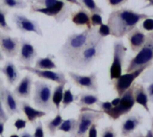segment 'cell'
Instances as JSON below:
<instances>
[{
  "label": "cell",
  "instance_id": "cell-2",
  "mask_svg": "<svg viewBox=\"0 0 153 137\" xmlns=\"http://www.w3.org/2000/svg\"><path fill=\"white\" fill-rule=\"evenodd\" d=\"M104 45L105 38L100 35L97 27H92L91 29L90 35L85 46L83 47L77 58L72 64L70 68L79 71L89 69L102 55Z\"/></svg>",
  "mask_w": 153,
  "mask_h": 137
},
{
  "label": "cell",
  "instance_id": "cell-13",
  "mask_svg": "<svg viewBox=\"0 0 153 137\" xmlns=\"http://www.w3.org/2000/svg\"><path fill=\"white\" fill-rule=\"evenodd\" d=\"M20 69L22 71H27L32 74H35L36 76H38L41 79L56 83L57 84H60V83L67 84L68 83V80L66 79L65 74L61 71L54 72L52 70H43V69H39L36 67H31L29 66H20Z\"/></svg>",
  "mask_w": 153,
  "mask_h": 137
},
{
  "label": "cell",
  "instance_id": "cell-45",
  "mask_svg": "<svg viewBox=\"0 0 153 137\" xmlns=\"http://www.w3.org/2000/svg\"><path fill=\"white\" fill-rule=\"evenodd\" d=\"M148 96H149V101L153 104V83H150L149 86L146 88Z\"/></svg>",
  "mask_w": 153,
  "mask_h": 137
},
{
  "label": "cell",
  "instance_id": "cell-5",
  "mask_svg": "<svg viewBox=\"0 0 153 137\" xmlns=\"http://www.w3.org/2000/svg\"><path fill=\"white\" fill-rule=\"evenodd\" d=\"M33 104L36 108L47 113L56 111L52 101V86L49 83L39 80L34 83Z\"/></svg>",
  "mask_w": 153,
  "mask_h": 137
},
{
  "label": "cell",
  "instance_id": "cell-29",
  "mask_svg": "<svg viewBox=\"0 0 153 137\" xmlns=\"http://www.w3.org/2000/svg\"><path fill=\"white\" fill-rule=\"evenodd\" d=\"M79 100V95H74L72 92L71 88L65 90L64 92V96H63V100H62V108L63 109H65L66 108H68L72 103H74V101Z\"/></svg>",
  "mask_w": 153,
  "mask_h": 137
},
{
  "label": "cell",
  "instance_id": "cell-20",
  "mask_svg": "<svg viewBox=\"0 0 153 137\" xmlns=\"http://www.w3.org/2000/svg\"><path fill=\"white\" fill-rule=\"evenodd\" d=\"M0 73L4 75L9 86L14 85L17 82H19L21 77L18 68L12 61H6L3 66H0Z\"/></svg>",
  "mask_w": 153,
  "mask_h": 137
},
{
  "label": "cell",
  "instance_id": "cell-53",
  "mask_svg": "<svg viewBox=\"0 0 153 137\" xmlns=\"http://www.w3.org/2000/svg\"><path fill=\"white\" fill-rule=\"evenodd\" d=\"M4 55H3L2 50L0 49V61H4Z\"/></svg>",
  "mask_w": 153,
  "mask_h": 137
},
{
  "label": "cell",
  "instance_id": "cell-44",
  "mask_svg": "<svg viewBox=\"0 0 153 137\" xmlns=\"http://www.w3.org/2000/svg\"><path fill=\"white\" fill-rule=\"evenodd\" d=\"M98 123H94L89 129L87 137H98Z\"/></svg>",
  "mask_w": 153,
  "mask_h": 137
},
{
  "label": "cell",
  "instance_id": "cell-54",
  "mask_svg": "<svg viewBox=\"0 0 153 137\" xmlns=\"http://www.w3.org/2000/svg\"><path fill=\"white\" fill-rule=\"evenodd\" d=\"M150 119H151V126H152V128H151V129L152 130L153 132V117H151Z\"/></svg>",
  "mask_w": 153,
  "mask_h": 137
},
{
  "label": "cell",
  "instance_id": "cell-14",
  "mask_svg": "<svg viewBox=\"0 0 153 137\" xmlns=\"http://www.w3.org/2000/svg\"><path fill=\"white\" fill-rule=\"evenodd\" d=\"M1 100L4 109L9 117L21 113V101H19L13 92L4 86H3L1 91Z\"/></svg>",
  "mask_w": 153,
  "mask_h": 137
},
{
  "label": "cell",
  "instance_id": "cell-21",
  "mask_svg": "<svg viewBox=\"0 0 153 137\" xmlns=\"http://www.w3.org/2000/svg\"><path fill=\"white\" fill-rule=\"evenodd\" d=\"M32 77L30 74H26L21 79L18 85L14 88L13 93L20 99H30L31 94V85H32Z\"/></svg>",
  "mask_w": 153,
  "mask_h": 137
},
{
  "label": "cell",
  "instance_id": "cell-39",
  "mask_svg": "<svg viewBox=\"0 0 153 137\" xmlns=\"http://www.w3.org/2000/svg\"><path fill=\"white\" fill-rule=\"evenodd\" d=\"M98 31H99L100 35L103 38H106V37L111 35V30H110L109 26L108 25V23L107 24L102 23L101 25H100L98 28Z\"/></svg>",
  "mask_w": 153,
  "mask_h": 137
},
{
  "label": "cell",
  "instance_id": "cell-51",
  "mask_svg": "<svg viewBox=\"0 0 153 137\" xmlns=\"http://www.w3.org/2000/svg\"><path fill=\"white\" fill-rule=\"evenodd\" d=\"M144 137H153V132L152 129H149L146 133V135L144 136Z\"/></svg>",
  "mask_w": 153,
  "mask_h": 137
},
{
  "label": "cell",
  "instance_id": "cell-48",
  "mask_svg": "<svg viewBox=\"0 0 153 137\" xmlns=\"http://www.w3.org/2000/svg\"><path fill=\"white\" fill-rule=\"evenodd\" d=\"M120 99H121V97L117 96V98H115L114 100H112V101H111V104H112V106H113V107L117 106V105H118V103L120 102Z\"/></svg>",
  "mask_w": 153,
  "mask_h": 137
},
{
  "label": "cell",
  "instance_id": "cell-16",
  "mask_svg": "<svg viewBox=\"0 0 153 137\" xmlns=\"http://www.w3.org/2000/svg\"><path fill=\"white\" fill-rule=\"evenodd\" d=\"M20 42L21 45L18 54V62L22 66H31L35 59L38 57V51L30 40H27L24 38H21Z\"/></svg>",
  "mask_w": 153,
  "mask_h": 137
},
{
  "label": "cell",
  "instance_id": "cell-47",
  "mask_svg": "<svg viewBox=\"0 0 153 137\" xmlns=\"http://www.w3.org/2000/svg\"><path fill=\"white\" fill-rule=\"evenodd\" d=\"M122 137H144V135L141 132V131H138V132H134L133 133L132 135L128 136H122Z\"/></svg>",
  "mask_w": 153,
  "mask_h": 137
},
{
  "label": "cell",
  "instance_id": "cell-35",
  "mask_svg": "<svg viewBox=\"0 0 153 137\" xmlns=\"http://www.w3.org/2000/svg\"><path fill=\"white\" fill-rule=\"evenodd\" d=\"M91 22L92 27H99L100 25H101L103 23L102 14L98 13H91Z\"/></svg>",
  "mask_w": 153,
  "mask_h": 137
},
{
  "label": "cell",
  "instance_id": "cell-59",
  "mask_svg": "<svg viewBox=\"0 0 153 137\" xmlns=\"http://www.w3.org/2000/svg\"><path fill=\"white\" fill-rule=\"evenodd\" d=\"M1 137H4V136H1Z\"/></svg>",
  "mask_w": 153,
  "mask_h": 137
},
{
  "label": "cell",
  "instance_id": "cell-7",
  "mask_svg": "<svg viewBox=\"0 0 153 137\" xmlns=\"http://www.w3.org/2000/svg\"><path fill=\"white\" fill-rule=\"evenodd\" d=\"M153 63V31L147 33V38L143 48L136 53V55L128 60L126 68V73L135 71L142 66Z\"/></svg>",
  "mask_w": 153,
  "mask_h": 137
},
{
  "label": "cell",
  "instance_id": "cell-25",
  "mask_svg": "<svg viewBox=\"0 0 153 137\" xmlns=\"http://www.w3.org/2000/svg\"><path fill=\"white\" fill-rule=\"evenodd\" d=\"M54 55L48 54L45 57H38L35 63V67L43 70H53L57 68V65L54 62Z\"/></svg>",
  "mask_w": 153,
  "mask_h": 137
},
{
  "label": "cell",
  "instance_id": "cell-57",
  "mask_svg": "<svg viewBox=\"0 0 153 137\" xmlns=\"http://www.w3.org/2000/svg\"><path fill=\"white\" fill-rule=\"evenodd\" d=\"M144 1H147V2H152V0H144Z\"/></svg>",
  "mask_w": 153,
  "mask_h": 137
},
{
  "label": "cell",
  "instance_id": "cell-6",
  "mask_svg": "<svg viewBox=\"0 0 153 137\" xmlns=\"http://www.w3.org/2000/svg\"><path fill=\"white\" fill-rule=\"evenodd\" d=\"M105 114L101 110H95L91 108H80L77 118V129L71 134V137H87L89 129L94 123H98L104 118Z\"/></svg>",
  "mask_w": 153,
  "mask_h": 137
},
{
  "label": "cell",
  "instance_id": "cell-18",
  "mask_svg": "<svg viewBox=\"0 0 153 137\" xmlns=\"http://www.w3.org/2000/svg\"><path fill=\"white\" fill-rule=\"evenodd\" d=\"M126 36L131 50L134 53H137L143 48L147 38V34L138 27H135L134 30H132Z\"/></svg>",
  "mask_w": 153,
  "mask_h": 137
},
{
  "label": "cell",
  "instance_id": "cell-11",
  "mask_svg": "<svg viewBox=\"0 0 153 137\" xmlns=\"http://www.w3.org/2000/svg\"><path fill=\"white\" fill-rule=\"evenodd\" d=\"M68 75L72 82L79 88L88 90L93 92H98L99 91V83H98V76L97 72H93L90 74L83 75L78 73L69 71Z\"/></svg>",
  "mask_w": 153,
  "mask_h": 137
},
{
  "label": "cell",
  "instance_id": "cell-58",
  "mask_svg": "<svg viewBox=\"0 0 153 137\" xmlns=\"http://www.w3.org/2000/svg\"><path fill=\"white\" fill-rule=\"evenodd\" d=\"M152 17H153V15H152Z\"/></svg>",
  "mask_w": 153,
  "mask_h": 137
},
{
  "label": "cell",
  "instance_id": "cell-28",
  "mask_svg": "<svg viewBox=\"0 0 153 137\" xmlns=\"http://www.w3.org/2000/svg\"><path fill=\"white\" fill-rule=\"evenodd\" d=\"M77 129V119L75 118H68L62 122L60 127H58V131L66 134H73Z\"/></svg>",
  "mask_w": 153,
  "mask_h": 137
},
{
  "label": "cell",
  "instance_id": "cell-8",
  "mask_svg": "<svg viewBox=\"0 0 153 137\" xmlns=\"http://www.w3.org/2000/svg\"><path fill=\"white\" fill-rule=\"evenodd\" d=\"M134 86L135 83L121 96L120 102L117 106L113 107L110 110L104 112V114L108 116L110 120L117 121L122 117L128 115L132 111L134 105L136 104L134 99Z\"/></svg>",
  "mask_w": 153,
  "mask_h": 137
},
{
  "label": "cell",
  "instance_id": "cell-26",
  "mask_svg": "<svg viewBox=\"0 0 153 137\" xmlns=\"http://www.w3.org/2000/svg\"><path fill=\"white\" fill-rule=\"evenodd\" d=\"M63 121H64V119H63L62 114H61V112L59 110V111L56 112V117L54 118L45 121V127H46L48 133L51 136H54Z\"/></svg>",
  "mask_w": 153,
  "mask_h": 137
},
{
  "label": "cell",
  "instance_id": "cell-40",
  "mask_svg": "<svg viewBox=\"0 0 153 137\" xmlns=\"http://www.w3.org/2000/svg\"><path fill=\"white\" fill-rule=\"evenodd\" d=\"M108 5H109L113 9H117L118 7L122 6L126 3L128 2V0H106Z\"/></svg>",
  "mask_w": 153,
  "mask_h": 137
},
{
  "label": "cell",
  "instance_id": "cell-55",
  "mask_svg": "<svg viewBox=\"0 0 153 137\" xmlns=\"http://www.w3.org/2000/svg\"><path fill=\"white\" fill-rule=\"evenodd\" d=\"M27 3H30V4H34L37 0H25Z\"/></svg>",
  "mask_w": 153,
  "mask_h": 137
},
{
  "label": "cell",
  "instance_id": "cell-42",
  "mask_svg": "<svg viewBox=\"0 0 153 137\" xmlns=\"http://www.w3.org/2000/svg\"><path fill=\"white\" fill-rule=\"evenodd\" d=\"M97 106L99 107L100 110L105 112V111H108V110H110L113 106L111 104V101H100Z\"/></svg>",
  "mask_w": 153,
  "mask_h": 137
},
{
  "label": "cell",
  "instance_id": "cell-41",
  "mask_svg": "<svg viewBox=\"0 0 153 137\" xmlns=\"http://www.w3.org/2000/svg\"><path fill=\"white\" fill-rule=\"evenodd\" d=\"M61 0H37L34 4L39 5V6H43V7H49L54 5L55 4L58 3Z\"/></svg>",
  "mask_w": 153,
  "mask_h": 137
},
{
  "label": "cell",
  "instance_id": "cell-9",
  "mask_svg": "<svg viewBox=\"0 0 153 137\" xmlns=\"http://www.w3.org/2000/svg\"><path fill=\"white\" fill-rule=\"evenodd\" d=\"M127 48L122 39H117L113 44V60L109 67V79L113 81L123 74Z\"/></svg>",
  "mask_w": 153,
  "mask_h": 137
},
{
  "label": "cell",
  "instance_id": "cell-4",
  "mask_svg": "<svg viewBox=\"0 0 153 137\" xmlns=\"http://www.w3.org/2000/svg\"><path fill=\"white\" fill-rule=\"evenodd\" d=\"M30 13H39L54 18L57 23H63L71 16V13H73V4L65 2V0H61L49 7H43L36 4H30Z\"/></svg>",
  "mask_w": 153,
  "mask_h": 137
},
{
  "label": "cell",
  "instance_id": "cell-17",
  "mask_svg": "<svg viewBox=\"0 0 153 137\" xmlns=\"http://www.w3.org/2000/svg\"><path fill=\"white\" fill-rule=\"evenodd\" d=\"M143 117L134 113L131 115H126L121 122V136H128L134 133L136 129L143 125Z\"/></svg>",
  "mask_w": 153,
  "mask_h": 137
},
{
  "label": "cell",
  "instance_id": "cell-46",
  "mask_svg": "<svg viewBox=\"0 0 153 137\" xmlns=\"http://www.w3.org/2000/svg\"><path fill=\"white\" fill-rule=\"evenodd\" d=\"M65 1L67 2V3H69V4H75V5L79 6L80 8H83L82 3L79 0H65Z\"/></svg>",
  "mask_w": 153,
  "mask_h": 137
},
{
  "label": "cell",
  "instance_id": "cell-43",
  "mask_svg": "<svg viewBox=\"0 0 153 137\" xmlns=\"http://www.w3.org/2000/svg\"><path fill=\"white\" fill-rule=\"evenodd\" d=\"M27 120L25 119H22V118H17L15 121H14V127L16 128V130H22V129H24L27 126Z\"/></svg>",
  "mask_w": 153,
  "mask_h": 137
},
{
  "label": "cell",
  "instance_id": "cell-27",
  "mask_svg": "<svg viewBox=\"0 0 153 137\" xmlns=\"http://www.w3.org/2000/svg\"><path fill=\"white\" fill-rule=\"evenodd\" d=\"M65 83H60L56 85L53 92H52V101L56 109V112L60 110V107L62 105V100L64 96V92H65Z\"/></svg>",
  "mask_w": 153,
  "mask_h": 137
},
{
  "label": "cell",
  "instance_id": "cell-30",
  "mask_svg": "<svg viewBox=\"0 0 153 137\" xmlns=\"http://www.w3.org/2000/svg\"><path fill=\"white\" fill-rule=\"evenodd\" d=\"M79 1L82 3L83 8L88 10L91 13H98L101 14L104 13L102 8L98 5L95 0H79Z\"/></svg>",
  "mask_w": 153,
  "mask_h": 137
},
{
  "label": "cell",
  "instance_id": "cell-32",
  "mask_svg": "<svg viewBox=\"0 0 153 137\" xmlns=\"http://www.w3.org/2000/svg\"><path fill=\"white\" fill-rule=\"evenodd\" d=\"M8 14V10L4 6L0 5V29L4 31H12V28L8 25L6 22V15Z\"/></svg>",
  "mask_w": 153,
  "mask_h": 137
},
{
  "label": "cell",
  "instance_id": "cell-31",
  "mask_svg": "<svg viewBox=\"0 0 153 137\" xmlns=\"http://www.w3.org/2000/svg\"><path fill=\"white\" fill-rule=\"evenodd\" d=\"M2 5L9 9H24L27 7L25 0H1Z\"/></svg>",
  "mask_w": 153,
  "mask_h": 137
},
{
  "label": "cell",
  "instance_id": "cell-38",
  "mask_svg": "<svg viewBox=\"0 0 153 137\" xmlns=\"http://www.w3.org/2000/svg\"><path fill=\"white\" fill-rule=\"evenodd\" d=\"M142 29L145 31H153V17L150 16L143 20L142 22Z\"/></svg>",
  "mask_w": 153,
  "mask_h": 137
},
{
  "label": "cell",
  "instance_id": "cell-56",
  "mask_svg": "<svg viewBox=\"0 0 153 137\" xmlns=\"http://www.w3.org/2000/svg\"><path fill=\"white\" fill-rule=\"evenodd\" d=\"M9 137H20L19 135H16V134H14V135H12V136H10Z\"/></svg>",
  "mask_w": 153,
  "mask_h": 137
},
{
  "label": "cell",
  "instance_id": "cell-23",
  "mask_svg": "<svg viewBox=\"0 0 153 137\" xmlns=\"http://www.w3.org/2000/svg\"><path fill=\"white\" fill-rule=\"evenodd\" d=\"M134 99L135 102L138 105H141L144 109L151 114L150 107H149V96L146 91V88L144 87L143 83H135L134 86Z\"/></svg>",
  "mask_w": 153,
  "mask_h": 137
},
{
  "label": "cell",
  "instance_id": "cell-36",
  "mask_svg": "<svg viewBox=\"0 0 153 137\" xmlns=\"http://www.w3.org/2000/svg\"><path fill=\"white\" fill-rule=\"evenodd\" d=\"M100 137H117V134L113 126H109L101 130Z\"/></svg>",
  "mask_w": 153,
  "mask_h": 137
},
{
  "label": "cell",
  "instance_id": "cell-3",
  "mask_svg": "<svg viewBox=\"0 0 153 137\" xmlns=\"http://www.w3.org/2000/svg\"><path fill=\"white\" fill-rule=\"evenodd\" d=\"M90 31L91 29H85L82 32L72 33L67 37L65 42L58 52L59 56L64 59L66 66L70 67L77 58L88 40Z\"/></svg>",
  "mask_w": 153,
  "mask_h": 137
},
{
  "label": "cell",
  "instance_id": "cell-34",
  "mask_svg": "<svg viewBox=\"0 0 153 137\" xmlns=\"http://www.w3.org/2000/svg\"><path fill=\"white\" fill-rule=\"evenodd\" d=\"M3 86H4V82H3V79L0 77V121H3V122L5 123V122L8 121L9 116L5 112V110L4 109V106H3V103H2V100H1V91H2Z\"/></svg>",
  "mask_w": 153,
  "mask_h": 137
},
{
  "label": "cell",
  "instance_id": "cell-10",
  "mask_svg": "<svg viewBox=\"0 0 153 137\" xmlns=\"http://www.w3.org/2000/svg\"><path fill=\"white\" fill-rule=\"evenodd\" d=\"M153 65V63L149 64L147 66H142L141 68L130 72V73H126L125 74H122L121 76H119L117 79H115L113 81H111L109 83L112 85L114 91L117 92V96L121 97L129 88L132 87V85L135 83V80L141 76V74L146 70L148 69L150 66H152Z\"/></svg>",
  "mask_w": 153,
  "mask_h": 137
},
{
  "label": "cell",
  "instance_id": "cell-22",
  "mask_svg": "<svg viewBox=\"0 0 153 137\" xmlns=\"http://www.w3.org/2000/svg\"><path fill=\"white\" fill-rule=\"evenodd\" d=\"M21 109L24 113V115L26 117V120L30 124H35L37 119L46 117L48 114L47 112H45L43 110L34 109L33 107H31L30 105V103L28 101H21Z\"/></svg>",
  "mask_w": 153,
  "mask_h": 137
},
{
  "label": "cell",
  "instance_id": "cell-24",
  "mask_svg": "<svg viewBox=\"0 0 153 137\" xmlns=\"http://www.w3.org/2000/svg\"><path fill=\"white\" fill-rule=\"evenodd\" d=\"M78 95L79 101L76 105L79 108H91L100 101L98 94H93L90 92H81Z\"/></svg>",
  "mask_w": 153,
  "mask_h": 137
},
{
  "label": "cell",
  "instance_id": "cell-12",
  "mask_svg": "<svg viewBox=\"0 0 153 137\" xmlns=\"http://www.w3.org/2000/svg\"><path fill=\"white\" fill-rule=\"evenodd\" d=\"M12 21L15 24L16 28L22 32H34L37 35L42 37L43 32L40 29V26L39 22L35 20H31L28 18L26 15L20 13H14L12 16Z\"/></svg>",
  "mask_w": 153,
  "mask_h": 137
},
{
  "label": "cell",
  "instance_id": "cell-33",
  "mask_svg": "<svg viewBox=\"0 0 153 137\" xmlns=\"http://www.w3.org/2000/svg\"><path fill=\"white\" fill-rule=\"evenodd\" d=\"M141 80L143 83H153V65L141 74Z\"/></svg>",
  "mask_w": 153,
  "mask_h": 137
},
{
  "label": "cell",
  "instance_id": "cell-52",
  "mask_svg": "<svg viewBox=\"0 0 153 137\" xmlns=\"http://www.w3.org/2000/svg\"><path fill=\"white\" fill-rule=\"evenodd\" d=\"M151 6H153V0L152 1V2H149L147 4H145L143 8L144 9V8H148V7H151Z\"/></svg>",
  "mask_w": 153,
  "mask_h": 137
},
{
  "label": "cell",
  "instance_id": "cell-50",
  "mask_svg": "<svg viewBox=\"0 0 153 137\" xmlns=\"http://www.w3.org/2000/svg\"><path fill=\"white\" fill-rule=\"evenodd\" d=\"M20 137H34L33 136V135H30V133H28L27 131H24V132H22L21 135H20Z\"/></svg>",
  "mask_w": 153,
  "mask_h": 137
},
{
  "label": "cell",
  "instance_id": "cell-37",
  "mask_svg": "<svg viewBox=\"0 0 153 137\" xmlns=\"http://www.w3.org/2000/svg\"><path fill=\"white\" fill-rule=\"evenodd\" d=\"M34 137H45L44 134V128L41 121H38L34 124Z\"/></svg>",
  "mask_w": 153,
  "mask_h": 137
},
{
  "label": "cell",
  "instance_id": "cell-49",
  "mask_svg": "<svg viewBox=\"0 0 153 137\" xmlns=\"http://www.w3.org/2000/svg\"><path fill=\"white\" fill-rule=\"evenodd\" d=\"M4 122H3V121H0V136H3V134H4Z\"/></svg>",
  "mask_w": 153,
  "mask_h": 137
},
{
  "label": "cell",
  "instance_id": "cell-19",
  "mask_svg": "<svg viewBox=\"0 0 153 137\" xmlns=\"http://www.w3.org/2000/svg\"><path fill=\"white\" fill-rule=\"evenodd\" d=\"M71 21L77 27H85L86 29H91V13L85 8H80L77 11H73L71 13Z\"/></svg>",
  "mask_w": 153,
  "mask_h": 137
},
{
  "label": "cell",
  "instance_id": "cell-1",
  "mask_svg": "<svg viewBox=\"0 0 153 137\" xmlns=\"http://www.w3.org/2000/svg\"><path fill=\"white\" fill-rule=\"evenodd\" d=\"M150 17V15L139 13L131 8L114 9L108 15V25L111 30V36L121 39L134 30L140 22Z\"/></svg>",
  "mask_w": 153,
  "mask_h": 137
},
{
  "label": "cell",
  "instance_id": "cell-15",
  "mask_svg": "<svg viewBox=\"0 0 153 137\" xmlns=\"http://www.w3.org/2000/svg\"><path fill=\"white\" fill-rule=\"evenodd\" d=\"M20 39L12 37L6 32L0 31V49L3 54L9 58H13L19 54Z\"/></svg>",
  "mask_w": 153,
  "mask_h": 137
}]
</instances>
